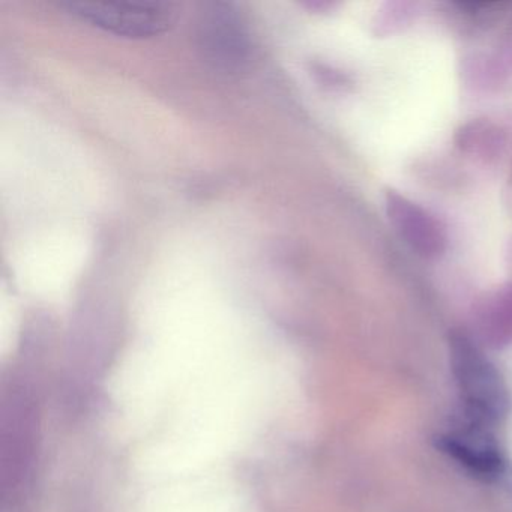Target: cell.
I'll return each instance as SVG.
<instances>
[{
	"label": "cell",
	"instance_id": "obj_1",
	"mask_svg": "<svg viewBox=\"0 0 512 512\" xmlns=\"http://www.w3.org/2000/svg\"><path fill=\"white\" fill-rule=\"evenodd\" d=\"M62 7L94 28L130 40L166 34L176 22L175 5L155 0H85L65 2Z\"/></svg>",
	"mask_w": 512,
	"mask_h": 512
},
{
	"label": "cell",
	"instance_id": "obj_2",
	"mask_svg": "<svg viewBox=\"0 0 512 512\" xmlns=\"http://www.w3.org/2000/svg\"><path fill=\"white\" fill-rule=\"evenodd\" d=\"M386 215L401 239L424 259H437L445 253L448 235L430 212L397 191L385 194Z\"/></svg>",
	"mask_w": 512,
	"mask_h": 512
},
{
	"label": "cell",
	"instance_id": "obj_3",
	"mask_svg": "<svg viewBox=\"0 0 512 512\" xmlns=\"http://www.w3.org/2000/svg\"><path fill=\"white\" fill-rule=\"evenodd\" d=\"M457 370L467 401L479 416L497 418L505 413L508 397L499 374L467 341L455 344Z\"/></svg>",
	"mask_w": 512,
	"mask_h": 512
},
{
	"label": "cell",
	"instance_id": "obj_4",
	"mask_svg": "<svg viewBox=\"0 0 512 512\" xmlns=\"http://www.w3.org/2000/svg\"><path fill=\"white\" fill-rule=\"evenodd\" d=\"M440 448L461 466L482 478H496L503 470L502 455L485 434L458 433L440 437Z\"/></svg>",
	"mask_w": 512,
	"mask_h": 512
},
{
	"label": "cell",
	"instance_id": "obj_5",
	"mask_svg": "<svg viewBox=\"0 0 512 512\" xmlns=\"http://www.w3.org/2000/svg\"><path fill=\"white\" fill-rule=\"evenodd\" d=\"M458 146L469 154L484 160H493L505 149V134L490 122H472L461 128L457 137Z\"/></svg>",
	"mask_w": 512,
	"mask_h": 512
},
{
	"label": "cell",
	"instance_id": "obj_6",
	"mask_svg": "<svg viewBox=\"0 0 512 512\" xmlns=\"http://www.w3.org/2000/svg\"><path fill=\"white\" fill-rule=\"evenodd\" d=\"M233 19L227 16L226 26L220 28L217 14L211 19V28H208L205 34V40L208 41V49L212 50L215 59L223 62H232L235 59H242L244 56V41L242 34L232 26Z\"/></svg>",
	"mask_w": 512,
	"mask_h": 512
}]
</instances>
